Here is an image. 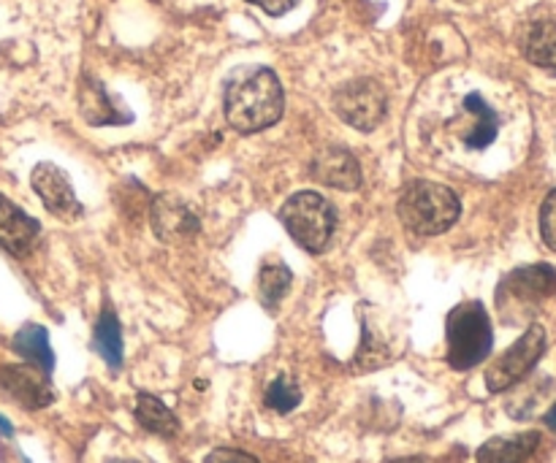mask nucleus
<instances>
[{"label": "nucleus", "mask_w": 556, "mask_h": 463, "mask_svg": "<svg viewBox=\"0 0 556 463\" xmlns=\"http://www.w3.org/2000/svg\"><path fill=\"white\" fill-rule=\"evenodd\" d=\"M286 95L275 70L250 65L226 85V117L239 133H258L282 117Z\"/></svg>", "instance_id": "nucleus-1"}, {"label": "nucleus", "mask_w": 556, "mask_h": 463, "mask_svg": "<svg viewBox=\"0 0 556 463\" xmlns=\"http://www.w3.org/2000/svg\"><path fill=\"white\" fill-rule=\"evenodd\" d=\"M400 220L418 236H440L459 220L462 204L456 193L445 184L416 179L400 195Z\"/></svg>", "instance_id": "nucleus-2"}, {"label": "nucleus", "mask_w": 556, "mask_h": 463, "mask_svg": "<svg viewBox=\"0 0 556 463\" xmlns=\"http://www.w3.org/2000/svg\"><path fill=\"white\" fill-rule=\"evenodd\" d=\"M445 339H448V363L456 372L476 369L489 358L494 347L492 320L481 301H467L451 309L445 323Z\"/></svg>", "instance_id": "nucleus-3"}, {"label": "nucleus", "mask_w": 556, "mask_h": 463, "mask_svg": "<svg viewBox=\"0 0 556 463\" xmlns=\"http://www.w3.org/2000/svg\"><path fill=\"white\" fill-rule=\"evenodd\" d=\"M280 220L293 242L302 244L307 253H320L331 242L337 228V211L329 198L320 193H296L282 204Z\"/></svg>", "instance_id": "nucleus-4"}, {"label": "nucleus", "mask_w": 556, "mask_h": 463, "mask_svg": "<svg viewBox=\"0 0 556 463\" xmlns=\"http://www.w3.org/2000/svg\"><path fill=\"white\" fill-rule=\"evenodd\" d=\"M543 352H546V331H543V325H530V329L525 331V336H521L516 345H510L508 350L489 366L486 388L492 390V394H503V390L514 388L516 383H521V380L538 366Z\"/></svg>", "instance_id": "nucleus-5"}, {"label": "nucleus", "mask_w": 556, "mask_h": 463, "mask_svg": "<svg viewBox=\"0 0 556 463\" xmlns=\"http://www.w3.org/2000/svg\"><path fill=\"white\" fill-rule=\"evenodd\" d=\"M386 108H389L386 90L375 79L348 81L334 95V112L340 114V119H345L356 130H364V133H369V130L383 123Z\"/></svg>", "instance_id": "nucleus-6"}, {"label": "nucleus", "mask_w": 556, "mask_h": 463, "mask_svg": "<svg viewBox=\"0 0 556 463\" xmlns=\"http://www.w3.org/2000/svg\"><path fill=\"white\" fill-rule=\"evenodd\" d=\"M552 296H556V269L548 263L521 266V269L510 271L503 285H500V307H503V312L508 307H516V304L532 309Z\"/></svg>", "instance_id": "nucleus-7"}, {"label": "nucleus", "mask_w": 556, "mask_h": 463, "mask_svg": "<svg viewBox=\"0 0 556 463\" xmlns=\"http://www.w3.org/2000/svg\"><path fill=\"white\" fill-rule=\"evenodd\" d=\"M33 190L43 201L49 215L60 217L65 222H74L81 217V204L76 201L68 177L58 166H52V163H38L33 168Z\"/></svg>", "instance_id": "nucleus-8"}, {"label": "nucleus", "mask_w": 556, "mask_h": 463, "mask_svg": "<svg viewBox=\"0 0 556 463\" xmlns=\"http://www.w3.org/2000/svg\"><path fill=\"white\" fill-rule=\"evenodd\" d=\"M0 388L9 399L22 404L25 410H43L54 401L52 383L43 369L25 363V366H3L0 369Z\"/></svg>", "instance_id": "nucleus-9"}, {"label": "nucleus", "mask_w": 556, "mask_h": 463, "mask_svg": "<svg viewBox=\"0 0 556 463\" xmlns=\"http://www.w3.org/2000/svg\"><path fill=\"white\" fill-rule=\"evenodd\" d=\"M152 231L161 242L182 244L199 233V217L177 195H157L150 206Z\"/></svg>", "instance_id": "nucleus-10"}, {"label": "nucleus", "mask_w": 556, "mask_h": 463, "mask_svg": "<svg viewBox=\"0 0 556 463\" xmlns=\"http://www.w3.org/2000/svg\"><path fill=\"white\" fill-rule=\"evenodd\" d=\"M309 171L320 184H329L337 190H356L362 184V166L353 157V152L342 150V146H324L315 155Z\"/></svg>", "instance_id": "nucleus-11"}, {"label": "nucleus", "mask_w": 556, "mask_h": 463, "mask_svg": "<svg viewBox=\"0 0 556 463\" xmlns=\"http://www.w3.org/2000/svg\"><path fill=\"white\" fill-rule=\"evenodd\" d=\"M38 233H41L38 222L11 204L5 195H0V247L9 249L11 255H25L36 244Z\"/></svg>", "instance_id": "nucleus-12"}, {"label": "nucleus", "mask_w": 556, "mask_h": 463, "mask_svg": "<svg viewBox=\"0 0 556 463\" xmlns=\"http://www.w3.org/2000/svg\"><path fill=\"white\" fill-rule=\"evenodd\" d=\"M462 112H465L467 119L472 123L470 128L465 130V136H462L465 144L470 146V150H486V146H492L500 133V117L497 112L483 101V95L470 92V95L462 101Z\"/></svg>", "instance_id": "nucleus-13"}, {"label": "nucleus", "mask_w": 556, "mask_h": 463, "mask_svg": "<svg viewBox=\"0 0 556 463\" xmlns=\"http://www.w3.org/2000/svg\"><path fill=\"white\" fill-rule=\"evenodd\" d=\"M541 445V434L525 432L514 437H494L476 453L478 463H525Z\"/></svg>", "instance_id": "nucleus-14"}, {"label": "nucleus", "mask_w": 556, "mask_h": 463, "mask_svg": "<svg viewBox=\"0 0 556 463\" xmlns=\"http://www.w3.org/2000/svg\"><path fill=\"white\" fill-rule=\"evenodd\" d=\"M79 106L90 125H123L130 119L128 112L114 106L106 87L98 85L96 79H85V85H81V92H79Z\"/></svg>", "instance_id": "nucleus-15"}, {"label": "nucleus", "mask_w": 556, "mask_h": 463, "mask_svg": "<svg viewBox=\"0 0 556 463\" xmlns=\"http://www.w3.org/2000/svg\"><path fill=\"white\" fill-rule=\"evenodd\" d=\"M521 49L532 65L556 76V22L543 20L527 27Z\"/></svg>", "instance_id": "nucleus-16"}, {"label": "nucleus", "mask_w": 556, "mask_h": 463, "mask_svg": "<svg viewBox=\"0 0 556 463\" xmlns=\"http://www.w3.org/2000/svg\"><path fill=\"white\" fill-rule=\"evenodd\" d=\"M14 350L25 358L33 366L43 369L47 374H52L54 369V352L49 347V334L43 325H25V329L16 331L14 336Z\"/></svg>", "instance_id": "nucleus-17"}, {"label": "nucleus", "mask_w": 556, "mask_h": 463, "mask_svg": "<svg viewBox=\"0 0 556 463\" xmlns=\"http://www.w3.org/2000/svg\"><path fill=\"white\" fill-rule=\"evenodd\" d=\"M136 421H139L141 428L157 434V437H177L179 434L177 415L150 394H139V399H136Z\"/></svg>", "instance_id": "nucleus-18"}, {"label": "nucleus", "mask_w": 556, "mask_h": 463, "mask_svg": "<svg viewBox=\"0 0 556 463\" xmlns=\"http://www.w3.org/2000/svg\"><path fill=\"white\" fill-rule=\"evenodd\" d=\"M92 345H96L98 356H101L114 372L123 366V331H119V320L112 309H103L101 318H98Z\"/></svg>", "instance_id": "nucleus-19"}, {"label": "nucleus", "mask_w": 556, "mask_h": 463, "mask_svg": "<svg viewBox=\"0 0 556 463\" xmlns=\"http://www.w3.org/2000/svg\"><path fill=\"white\" fill-rule=\"evenodd\" d=\"M291 269H288L286 263H266L261 266V274H258V296H261V304H264L266 309H275L277 304L286 298L288 287H291Z\"/></svg>", "instance_id": "nucleus-20"}, {"label": "nucleus", "mask_w": 556, "mask_h": 463, "mask_svg": "<svg viewBox=\"0 0 556 463\" xmlns=\"http://www.w3.org/2000/svg\"><path fill=\"white\" fill-rule=\"evenodd\" d=\"M264 401L271 412L288 415V412H293L299 404H302V390H299L288 377H277L275 383L266 388Z\"/></svg>", "instance_id": "nucleus-21"}, {"label": "nucleus", "mask_w": 556, "mask_h": 463, "mask_svg": "<svg viewBox=\"0 0 556 463\" xmlns=\"http://www.w3.org/2000/svg\"><path fill=\"white\" fill-rule=\"evenodd\" d=\"M541 236L546 242V247L556 253V190L546 195L541 206Z\"/></svg>", "instance_id": "nucleus-22"}, {"label": "nucleus", "mask_w": 556, "mask_h": 463, "mask_svg": "<svg viewBox=\"0 0 556 463\" xmlns=\"http://www.w3.org/2000/svg\"><path fill=\"white\" fill-rule=\"evenodd\" d=\"M204 463H258V461H255L253 455L242 453V450L220 448V450H212V453L206 455Z\"/></svg>", "instance_id": "nucleus-23"}, {"label": "nucleus", "mask_w": 556, "mask_h": 463, "mask_svg": "<svg viewBox=\"0 0 556 463\" xmlns=\"http://www.w3.org/2000/svg\"><path fill=\"white\" fill-rule=\"evenodd\" d=\"M248 3H255L258 9H264L266 14L280 16V14H286V11H291L299 0H248Z\"/></svg>", "instance_id": "nucleus-24"}, {"label": "nucleus", "mask_w": 556, "mask_h": 463, "mask_svg": "<svg viewBox=\"0 0 556 463\" xmlns=\"http://www.w3.org/2000/svg\"><path fill=\"white\" fill-rule=\"evenodd\" d=\"M11 434H14V426L5 417H0V437H11Z\"/></svg>", "instance_id": "nucleus-25"}, {"label": "nucleus", "mask_w": 556, "mask_h": 463, "mask_svg": "<svg viewBox=\"0 0 556 463\" xmlns=\"http://www.w3.org/2000/svg\"><path fill=\"white\" fill-rule=\"evenodd\" d=\"M543 421H546V426L552 428V432H556V404L552 407V410H548V415L543 417Z\"/></svg>", "instance_id": "nucleus-26"}, {"label": "nucleus", "mask_w": 556, "mask_h": 463, "mask_svg": "<svg viewBox=\"0 0 556 463\" xmlns=\"http://www.w3.org/2000/svg\"><path fill=\"white\" fill-rule=\"evenodd\" d=\"M394 463H427L424 459H402V461H394Z\"/></svg>", "instance_id": "nucleus-27"}, {"label": "nucleus", "mask_w": 556, "mask_h": 463, "mask_svg": "<svg viewBox=\"0 0 556 463\" xmlns=\"http://www.w3.org/2000/svg\"><path fill=\"white\" fill-rule=\"evenodd\" d=\"M109 463H144V461H130L128 459V461H109Z\"/></svg>", "instance_id": "nucleus-28"}, {"label": "nucleus", "mask_w": 556, "mask_h": 463, "mask_svg": "<svg viewBox=\"0 0 556 463\" xmlns=\"http://www.w3.org/2000/svg\"><path fill=\"white\" fill-rule=\"evenodd\" d=\"M459 3H472V0H459Z\"/></svg>", "instance_id": "nucleus-29"}]
</instances>
